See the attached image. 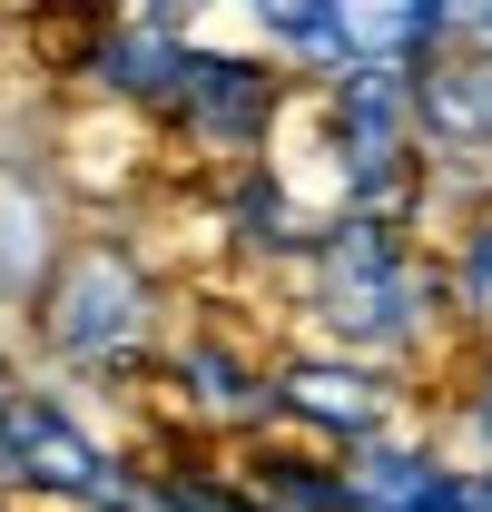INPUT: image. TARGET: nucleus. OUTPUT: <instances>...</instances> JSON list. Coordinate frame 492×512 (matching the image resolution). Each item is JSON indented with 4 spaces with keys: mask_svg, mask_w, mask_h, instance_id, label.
<instances>
[{
    "mask_svg": "<svg viewBox=\"0 0 492 512\" xmlns=\"http://www.w3.org/2000/svg\"><path fill=\"white\" fill-rule=\"evenodd\" d=\"M306 286H315L325 335H335L355 365L384 355V345H404V335L433 316V266L404 247V227H394V217H355V207L315 227Z\"/></svg>",
    "mask_w": 492,
    "mask_h": 512,
    "instance_id": "1",
    "label": "nucleus"
},
{
    "mask_svg": "<svg viewBox=\"0 0 492 512\" xmlns=\"http://www.w3.org/2000/svg\"><path fill=\"white\" fill-rule=\"evenodd\" d=\"M158 286H148V266L109 237H89V247H69L50 266V286H40V345L79 365V375H128L148 345H158Z\"/></svg>",
    "mask_w": 492,
    "mask_h": 512,
    "instance_id": "2",
    "label": "nucleus"
},
{
    "mask_svg": "<svg viewBox=\"0 0 492 512\" xmlns=\"http://www.w3.org/2000/svg\"><path fill=\"white\" fill-rule=\"evenodd\" d=\"M276 109H286V69L227 60V50H197V40H187L178 99H168V119H187V138H207V148H227V158H256L266 128H276Z\"/></svg>",
    "mask_w": 492,
    "mask_h": 512,
    "instance_id": "3",
    "label": "nucleus"
},
{
    "mask_svg": "<svg viewBox=\"0 0 492 512\" xmlns=\"http://www.w3.org/2000/svg\"><path fill=\"white\" fill-rule=\"evenodd\" d=\"M276 414H296V424H315V434L374 453L384 424H394V384L374 375V365H355V355H306V365L276 375Z\"/></svg>",
    "mask_w": 492,
    "mask_h": 512,
    "instance_id": "4",
    "label": "nucleus"
},
{
    "mask_svg": "<svg viewBox=\"0 0 492 512\" xmlns=\"http://www.w3.org/2000/svg\"><path fill=\"white\" fill-rule=\"evenodd\" d=\"M443 286H453V306L473 325H492V207L453 237V266H443Z\"/></svg>",
    "mask_w": 492,
    "mask_h": 512,
    "instance_id": "5",
    "label": "nucleus"
}]
</instances>
